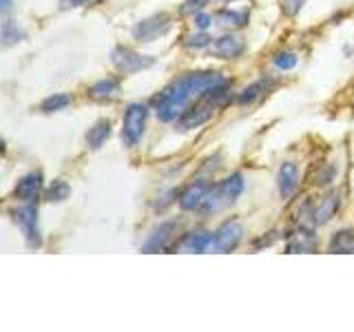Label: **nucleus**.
<instances>
[{
	"label": "nucleus",
	"mask_w": 354,
	"mask_h": 332,
	"mask_svg": "<svg viewBox=\"0 0 354 332\" xmlns=\"http://www.w3.org/2000/svg\"><path fill=\"white\" fill-rule=\"evenodd\" d=\"M111 60H113L115 69L124 75L144 71V69H149V66L155 64V58H151V55H142V53L133 51L129 47H118L113 53H111Z\"/></svg>",
	"instance_id": "20e7f679"
},
{
	"label": "nucleus",
	"mask_w": 354,
	"mask_h": 332,
	"mask_svg": "<svg viewBox=\"0 0 354 332\" xmlns=\"http://www.w3.org/2000/svg\"><path fill=\"white\" fill-rule=\"evenodd\" d=\"M193 22H195V27H197L199 31H206L210 25H213V16L206 14L204 9H202V11H195V14H193Z\"/></svg>",
	"instance_id": "cd10ccee"
},
{
	"label": "nucleus",
	"mask_w": 354,
	"mask_h": 332,
	"mask_svg": "<svg viewBox=\"0 0 354 332\" xmlns=\"http://www.w3.org/2000/svg\"><path fill=\"white\" fill-rule=\"evenodd\" d=\"M25 40V31L18 27V22L14 20H5L3 22V44L11 47V44H18Z\"/></svg>",
	"instance_id": "5701e85b"
},
{
	"label": "nucleus",
	"mask_w": 354,
	"mask_h": 332,
	"mask_svg": "<svg viewBox=\"0 0 354 332\" xmlns=\"http://www.w3.org/2000/svg\"><path fill=\"white\" fill-rule=\"evenodd\" d=\"M111 120H100V122H95V124L88 129V133H86V144L91 147L93 151H97L102 144L111 138Z\"/></svg>",
	"instance_id": "a211bd4d"
},
{
	"label": "nucleus",
	"mask_w": 354,
	"mask_h": 332,
	"mask_svg": "<svg viewBox=\"0 0 354 332\" xmlns=\"http://www.w3.org/2000/svg\"><path fill=\"white\" fill-rule=\"evenodd\" d=\"M215 20H217V25L224 27V29H241V27L248 25L250 14H248V9H230V7H224V9L217 11Z\"/></svg>",
	"instance_id": "2eb2a0df"
},
{
	"label": "nucleus",
	"mask_w": 354,
	"mask_h": 332,
	"mask_svg": "<svg viewBox=\"0 0 354 332\" xmlns=\"http://www.w3.org/2000/svg\"><path fill=\"white\" fill-rule=\"evenodd\" d=\"M147 118H149L147 104L133 102L127 107L124 118H122V142H124L129 149L140 144V140L144 136V129H147Z\"/></svg>",
	"instance_id": "7ed1b4c3"
},
{
	"label": "nucleus",
	"mask_w": 354,
	"mask_h": 332,
	"mask_svg": "<svg viewBox=\"0 0 354 332\" xmlns=\"http://www.w3.org/2000/svg\"><path fill=\"white\" fill-rule=\"evenodd\" d=\"M210 3H232V0H184L182 11L184 14H195V11H202Z\"/></svg>",
	"instance_id": "393cba45"
},
{
	"label": "nucleus",
	"mask_w": 354,
	"mask_h": 332,
	"mask_svg": "<svg viewBox=\"0 0 354 332\" xmlns=\"http://www.w3.org/2000/svg\"><path fill=\"white\" fill-rule=\"evenodd\" d=\"M277 186H279V195L283 199L292 197L299 186V169L295 162H283L277 173Z\"/></svg>",
	"instance_id": "4468645a"
},
{
	"label": "nucleus",
	"mask_w": 354,
	"mask_h": 332,
	"mask_svg": "<svg viewBox=\"0 0 354 332\" xmlns=\"http://www.w3.org/2000/svg\"><path fill=\"white\" fill-rule=\"evenodd\" d=\"M297 62H299V58H297V53H292V51H277L272 55V64L277 66V69H281V71L295 69Z\"/></svg>",
	"instance_id": "b1692460"
},
{
	"label": "nucleus",
	"mask_w": 354,
	"mask_h": 332,
	"mask_svg": "<svg viewBox=\"0 0 354 332\" xmlns=\"http://www.w3.org/2000/svg\"><path fill=\"white\" fill-rule=\"evenodd\" d=\"M184 44H186V47H191V49H202V47H208V44H213V38L202 31V33H195V36H186Z\"/></svg>",
	"instance_id": "a878e982"
},
{
	"label": "nucleus",
	"mask_w": 354,
	"mask_h": 332,
	"mask_svg": "<svg viewBox=\"0 0 354 332\" xmlns=\"http://www.w3.org/2000/svg\"><path fill=\"white\" fill-rule=\"evenodd\" d=\"M16 224L20 226L22 235H25L27 243L31 248H40L42 237H40V228H38V208L33 204H25L20 206L14 213Z\"/></svg>",
	"instance_id": "0eeeda50"
},
{
	"label": "nucleus",
	"mask_w": 354,
	"mask_h": 332,
	"mask_svg": "<svg viewBox=\"0 0 354 332\" xmlns=\"http://www.w3.org/2000/svg\"><path fill=\"white\" fill-rule=\"evenodd\" d=\"M175 248L186 250V252H206L208 248H213V232L208 230H193L175 243Z\"/></svg>",
	"instance_id": "ddd939ff"
},
{
	"label": "nucleus",
	"mask_w": 354,
	"mask_h": 332,
	"mask_svg": "<svg viewBox=\"0 0 354 332\" xmlns=\"http://www.w3.org/2000/svg\"><path fill=\"white\" fill-rule=\"evenodd\" d=\"M208 184H202V182H195V184H188L184 191L177 195V204H180L182 210H199L206 199V193H208Z\"/></svg>",
	"instance_id": "f8f14e48"
},
{
	"label": "nucleus",
	"mask_w": 354,
	"mask_h": 332,
	"mask_svg": "<svg viewBox=\"0 0 354 332\" xmlns=\"http://www.w3.org/2000/svg\"><path fill=\"white\" fill-rule=\"evenodd\" d=\"M100 0H60L62 9H77V7H86V5H95Z\"/></svg>",
	"instance_id": "c85d7f7f"
},
{
	"label": "nucleus",
	"mask_w": 354,
	"mask_h": 332,
	"mask_svg": "<svg viewBox=\"0 0 354 332\" xmlns=\"http://www.w3.org/2000/svg\"><path fill=\"white\" fill-rule=\"evenodd\" d=\"M226 82L219 71H191L177 77L164 91L153 100L155 113L162 122H175L188 107L199 102L210 89Z\"/></svg>",
	"instance_id": "f257e3e1"
},
{
	"label": "nucleus",
	"mask_w": 354,
	"mask_h": 332,
	"mask_svg": "<svg viewBox=\"0 0 354 332\" xmlns=\"http://www.w3.org/2000/svg\"><path fill=\"white\" fill-rule=\"evenodd\" d=\"M0 9H3V14H9V9H11V0H3V3H0Z\"/></svg>",
	"instance_id": "c756f323"
},
{
	"label": "nucleus",
	"mask_w": 354,
	"mask_h": 332,
	"mask_svg": "<svg viewBox=\"0 0 354 332\" xmlns=\"http://www.w3.org/2000/svg\"><path fill=\"white\" fill-rule=\"evenodd\" d=\"M330 252H350L354 250V232L352 230H339L330 239Z\"/></svg>",
	"instance_id": "aec40b11"
},
{
	"label": "nucleus",
	"mask_w": 354,
	"mask_h": 332,
	"mask_svg": "<svg viewBox=\"0 0 354 332\" xmlns=\"http://www.w3.org/2000/svg\"><path fill=\"white\" fill-rule=\"evenodd\" d=\"M270 89H274V80H270V77H261V80L252 82L250 86H246L243 91L235 98L237 104H250L254 102V100H259L263 93H268Z\"/></svg>",
	"instance_id": "dca6fc26"
},
{
	"label": "nucleus",
	"mask_w": 354,
	"mask_h": 332,
	"mask_svg": "<svg viewBox=\"0 0 354 332\" xmlns=\"http://www.w3.org/2000/svg\"><path fill=\"white\" fill-rule=\"evenodd\" d=\"M69 195H71V186L66 184L64 180H55V182H51L47 191H44V199H47V202H51V204H53V202H55V204H58V202H64V199L69 197Z\"/></svg>",
	"instance_id": "412c9836"
},
{
	"label": "nucleus",
	"mask_w": 354,
	"mask_h": 332,
	"mask_svg": "<svg viewBox=\"0 0 354 332\" xmlns=\"http://www.w3.org/2000/svg\"><path fill=\"white\" fill-rule=\"evenodd\" d=\"M71 102H73V98L69 93H53L47 100H42L40 111H44V113H55V111L66 109Z\"/></svg>",
	"instance_id": "4be33fe9"
},
{
	"label": "nucleus",
	"mask_w": 354,
	"mask_h": 332,
	"mask_svg": "<svg viewBox=\"0 0 354 332\" xmlns=\"http://www.w3.org/2000/svg\"><path fill=\"white\" fill-rule=\"evenodd\" d=\"M171 27H173V20L169 14H155L151 18L136 22V27H133L131 33H133V38L140 42H153L160 36H164V33H169Z\"/></svg>",
	"instance_id": "39448f33"
},
{
	"label": "nucleus",
	"mask_w": 354,
	"mask_h": 332,
	"mask_svg": "<svg viewBox=\"0 0 354 332\" xmlns=\"http://www.w3.org/2000/svg\"><path fill=\"white\" fill-rule=\"evenodd\" d=\"M215 104H210L206 98H202L199 100L197 104H193V107H188L184 113L175 120V129L177 131H191V129H197V127H202V124H206V122L213 118V113H215Z\"/></svg>",
	"instance_id": "423d86ee"
},
{
	"label": "nucleus",
	"mask_w": 354,
	"mask_h": 332,
	"mask_svg": "<svg viewBox=\"0 0 354 332\" xmlns=\"http://www.w3.org/2000/svg\"><path fill=\"white\" fill-rule=\"evenodd\" d=\"M241 239H243V228L239 221H224V224L213 232V250L230 252L239 246Z\"/></svg>",
	"instance_id": "6e6552de"
},
{
	"label": "nucleus",
	"mask_w": 354,
	"mask_h": 332,
	"mask_svg": "<svg viewBox=\"0 0 354 332\" xmlns=\"http://www.w3.org/2000/svg\"><path fill=\"white\" fill-rule=\"evenodd\" d=\"M42 193V173L40 171H31L27 175H22L16 188L14 195L16 199H20L22 204H33Z\"/></svg>",
	"instance_id": "9b49d317"
},
{
	"label": "nucleus",
	"mask_w": 354,
	"mask_h": 332,
	"mask_svg": "<svg viewBox=\"0 0 354 332\" xmlns=\"http://www.w3.org/2000/svg\"><path fill=\"white\" fill-rule=\"evenodd\" d=\"M118 91H120V77H104V80H97L88 89V95L93 100H106V98H113Z\"/></svg>",
	"instance_id": "6ab92c4d"
},
{
	"label": "nucleus",
	"mask_w": 354,
	"mask_h": 332,
	"mask_svg": "<svg viewBox=\"0 0 354 332\" xmlns=\"http://www.w3.org/2000/svg\"><path fill=\"white\" fill-rule=\"evenodd\" d=\"M177 230H180V221H164L158 228H155L149 239L142 243L144 252H160L171 246V241L177 237Z\"/></svg>",
	"instance_id": "1a4fd4ad"
},
{
	"label": "nucleus",
	"mask_w": 354,
	"mask_h": 332,
	"mask_svg": "<svg viewBox=\"0 0 354 332\" xmlns=\"http://www.w3.org/2000/svg\"><path fill=\"white\" fill-rule=\"evenodd\" d=\"M339 204H341V199L337 193H330L326 195L324 199L319 202L317 210H315V224H328V221L337 215V210H339Z\"/></svg>",
	"instance_id": "f3484780"
},
{
	"label": "nucleus",
	"mask_w": 354,
	"mask_h": 332,
	"mask_svg": "<svg viewBox=\"0 0 354 332\" xmlns=\"http://www.w3.org/2000/svg\"><path fill=\"white\" fill-rule=\"evenodd\" d=\"M243 51H246V40L237 33H226V36L217 38L210 44V53L219 60H235L243 55Z\"/></svg>",
	"instance_id": "9d476101"
},
{
	"label": "nucleus",
	"mask_w": 354,
	"mask_h": 332,
	"mask_svg": "<svg viewBox=\"0 0 354 332\" xmlns=\"http://www.w3.org/2000/svg\"><path fill=\"white\" fill-rule=\"evenodd\" d=\"M281 3V11L286 16H297L301 7L306 5V0H279Z\"/></svg>",
	"instance_id": "bb28decb"
},
{
	"label": "nucleus",
	"mask_w": 354,
	"mask_h": 332,
	"mask_svg": "<svg viewBox=\"0 0 354 332\" xmlns=\"http://www.w3.org/2000/svg\"><path fill=\"white\" fill-rule=\"evenodd\" d=\"M243 193V177L239 173H232L226 180L217 182L215 186L208 188L206 199L199 213L202 215H210V213H219V210L228 208L230 204L237 202V197Z\"/></svg>",
	"instance_id": "f03ea898"
}]
</instances>
